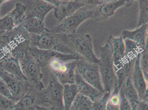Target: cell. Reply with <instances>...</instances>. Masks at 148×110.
<instances>
[{
    "instance_id": "35",
    "label": "cell",
    "mask_w": 148,
    "mask_h": 110,
    "mask_svg": "<svg viewBox=\"0 0 148 110\" xmlns=\"http://www.w3.org/2000/svg\"><path fill=\"white\" fill-rule=\"evenodd\" d=\"M148 105L147 102L139 101L136 110H148Z\"/></svg>"
},
{
    "instance_id": "20",
    "label": "cell",
    "mask_w": 148,
    "mask_h": 110,
    "mask_svg": "<svg viewBox=\"0 0 148 110\" xmlns=\"http://www.w3.org/2000/svg\"><path fill=\"white\" fill-rule=\"evenodd\" d=\"M21 25L31 34L40 35L49 31L44 26L43 21L36 17H25Z\"/></svg>"
},
{
    "instance_id": "25",
    "label": "cell",
    "mask_w": 148,
    "mask_h": 110,
    "mask_svg": "<svg viewBox=\"0 0 148 110\" xmlns=\"http://www.w3.org/2000/svg\"><path fill=\"white\" fill-rule=\"evenodd\" d=\"M93 103L90 99L78 93L69 110H91Z\"/></svg>"
},
{
    "instance_id": "18",
    "label": "cell",
    "mask_w": 148,
    "mask_h": 110,
    "mask_svg": "<svg viewBox=\"0 0 148 110\" xmlns=\"http://www.w3.org/2000/svg\"><path fill=\"white\" fill-rule=\"evenodd\" d=\"M0 68L7 73L12 75L18 79L27 81L22 73L18 60L12 56L0 61Z\"/></svg>"
},
{
    "instance_id": "29",
    "label": "cell",
    "mask_w": 148,
    "mask_h": 110,
    "mask_svg": "<svg viewBox=\"0 0 148 110\" xmlns=\"http://www.w3.org/2000/svg\"><path fill=\"white\" fill-rule=\"evenodd\" d=\"M148 48L144 49L140 55L139 65L141 68L143 75L145 80L148 81Z\"/></svg>"
},
{
    "instance_id": "11",
    "label": "cell",
    "mask_w": 148,
    "mask_h": 110,
    "mask_svg": "<svg viewBox=\"0 0 148 110\" xmlns=\"http://www.w3.org/2000/svg\"><path fill=\"white\" fill-rule=\"evenodd\" d=\"M0 78L4 81L12 95L14 102L17 103L31 88L27 81L18 79L0 68Z\"/></svg>"
},
{
    "instance_id": "2",
    "label": "cell",
    "mask_w": 148,
    "mask_h": 110,
    "mask_svg": "<svg viewBox=\"0 0 148 110\" xmlns=\"http://www.w3.org/2000/svg\"><path fill=\"white\" fill-rule=\"evenodd\" d=\"M112 54V46L108 39L105 45L101 48V57L98 65L104 91L109 93L118 87L117 77L113 67Z\"/></svg>"
},
{
    "instance_id": "33",
    "label": "cell",
    "mask_w": 148,
    "mask_h": 110,
    "mask_svg": "<svg viewBox=\"0 0 148 110\" xmlns=\"http://www.w3.org/2000/svg\"><path fill=\"white\" fill-rule=\"evenodd\" d=\"M120 96V104L119 110H133L130 102L124 96L123 89L120 88L119 89Z\"/></svg>"
},
{
    "instance_id": "38",
    "label": "cell",
    "mask_w": 148,
    "mask_h": 110,
    "mask_svg": "<svg viewBox=\"0 0 148 110\" xmlns=\"http://www.w3.org/2000/svg\"><path fill=\"white\" fill-rule=\"evenodd\" d=\"M2 34H3V33H2V31H0V37H1V35H2Z\"/></svg>"
},
{
    "instance_id": "1",
    "label": "cell",
    "mask_w": 148,
    "mask_h": 110,
    "mask_svg": "<svg viewBox=\"0 0 148 110\" xmlns=\"http://www.w3.org/2000/svg\"><path fill=\"white\" fill-rule=\"evenodd\" d=\"M84 60L80 55L61 54L53 58L48 65L58 80L62 85L75 84V75L77 60Z\"/></svg>"
},
{
    "instance_id": "32",
    "label": "cell",
    "mask_w": 148,
    "mask_h": 110,
    "mask_svg": "<svg viewBox=\"0 0 148 110\" xmlns=\"http://www.w3.org/2000/svg\"><path fill=\"white\" fill-rule=\"evenodd\" d=\"M11 56L8 45L5 41L0 40V61Z\"/></svg>"
},
{
    "instance_id": "7",
    "label": "cell",
    "mask_w": 148,
    "mask_h": 110,
    "mask_svg": "<svg viewBox=\"0 0 148 110\" xmlns=\"http://www.w3.org/2000/svg\"><path fill=\"white\" fill-rule=\"evenodd\" d=\"M93 6H84L70 16L63 19L60 23L51 30L57 34L74 35L79 26L87 19L92 17L95 13Z\"/></svg>"
},
{
    "instance_id": "17",
    "label": "cell",
    "mask_w": 148,
    "mask_h": 110,
    "mask_svg": "<svg viewBox=\"0 0 148 110\" xmlns=\"http://www.w3.org/2000/svg\"><path fill=\"white\" fill-rule=\"evenodd\" d=\"M132 1L126 0H119L110 2L105 1L102 4L97 6V8L95 11H97L102 18H107L114 15L118 8L125 5L130 6L132 4Z\"/></svg>"
},
{
    "instance_id": "22",
    "label": "cell",
    "mask_w": 148,
    "mask_h": 110,
    "mask_svg": "<svg viewBox=\"0 0 148 110\" xmlns=\"http://www.w3.org/2000/svg\"><path fill=\"white\" fill-rule=\"evenodd\" d=\"M121 88L123 89L124 96L130 102L133 110H136V106L140 100L137 92L133 84L131 76L126 79Z\"/></svg>"
},
{
    "instance_id": "27",
    "label": "cell",
    "mask_w": 148,
    "mask_h": 110,
    "mask_svg": "<svg viewBox=\"0 0 148 110\" xmlns=\"http://www.w3.org/2000/svg\"><path fill=\"white\" fill-rule=\"evenodd\" d=\"M139 16L138 18V27H140L143 25L148 24V1L147 0H140L139 1Z\"/></svg>"
},
{
    "instance_id": "30",
    "label": "cell",
    "mask_w": 148,
    "mask_h": 110,
    "mask_svg": "<svg viewBox=\"0 0 148 110\" xmlns=\"http://www.w3.org/2000/svg\"><path fill=\"white\" fill-rule=\"evenodd\" d=\"M111 93L105 92L103 95L99 100L93 103L91 110H106V105Z\"/></svg>"
},
{
    "instance_id": "12",
    "label": "cell",
    "mask_w": 148,
    "mask_h": 110,
    "mask_svg": "<svg viewBox=\"0 0 148 110\" xmlns=\"http://www.w3.org/2000/svg\"><path fill=\"white\" fill-rule=\"evenodd\" d=\"M140 55L136 58L133 72L132 74V81L137 92L140 101H148V81L145 80L139 65Z\"/></svg>"
},
{
    "instance_id": "34",
    "label": "cell",
    "mask_w": 148,
    "mask_h": 110,
    "mask_svg": "<svg viewBox=\"0 0 148 110\" xmlns=\"http://www.w3.org/2000/svg\"><path fill=\"white\" fill-rule=\"evenodd\" d=\"M0 94L10 98L14 102L12 95L4 81L0 78Z\"/></svg>"
},
{
    "instance_id": "21",
    "label": "cell",
    "mask_w": 148,
    "mask_h": 110,
    "mask_svg": "<svg viewBox=\"0 0 148 110\" xmlns=\"http://www.w3.org/2000/svg\"><path fill=\"white\" fill-rule=\"evenodd\" d=\"M54 8V6L48 2L47 0L39 1L26 15V17H36L44 22L46 15Z\"/></svg>"
},
{
    "instance_id": "3",
    "label": "cell",
    "mask_w": 148,
    "mask_h": 110,
    "mask_svg": "<svg viewBox=\"0 0 148 110\" xmlns=\"http://www.w3.org/2000/svg\"><path fill=\"white\" fill-rule=\"evenodd\" d=\"M59 35L64 43L81 56L85 61L99 64V59L94 53L92 39L90 35L88 34Z\"/></svg>"
},
{
    "instance_id": "6",
    "label": "cell",
    "mask_w": 148,
    "mask_h": 110,
    "mask_svg": "<svg viewBox=\"0 0 148 110\" xmlns=\"http://www.w3.org/2000/svg\"><path fill=\"white\" fill-rule=\"evenodd\" d=\"M62 93L63 86L51 73L47 87L38 92L37 105L43 106L44 104H49L51 106L50 108L53 110H65Z\"/></svg>"
},
{
    "instance_id": "13",
    "label": "cell",
    "mask_w": 148,
    "mask_h": 110,
    "mask_svg": "<svg viewBox=\"0 0 148 110\" xmlns=\"http://www.w3.org/2000/svg\"><path fill=\"white\" fill-rule=\"evenodd\" d=\"M112 46V60L115 74L119 72L122 67L125 56V45L121 36L108 37Z\"/></svg>"
},
{
    "instance_id": "37",
    "label": "cell",
    "mask_w": 148,
    "mask_h": 110,
    "mask_svg": "<svg viewBox=\"0 0 148 110\" xmlns=\"http://www.w3.org/2000/svg\"><path fill=\"white\" fill-rule=\"evenodd\" d=\"M6 1H5V0H0V6L1 5V4H2L4 2H5ZM0 19H1V17H0Z\"/></svg>"
},
{
    "instance_id": "10",
    "label": "cell",
    "mask_w": 148,
    "mask_h": 110,
    "mask_svg": "<svg viewBox=\"0 0 148 110\" xmlns=\"http://www.w3.org/2000/svg\"><path fill=\"white\" fill-rule=\"evenodd\" d=\"M76 70L82 79L102 92H105L98 64L90 63L85 60H77Z\"/></svg>"
},
{
    "instance_id": "9",
    "label": "cell",
    "mask_w": 148,
    "mask_h": 110,
    "mask_svg": "<svg viewBox=\"0 0 148 110\" xmlns=\"http://www.w3.org/2000/svg\"><path fill=\"white\" fill-rule=\"evenodd\" d=\"M47 1L55 7L54 16L60 22L83 7L97 6L105 2V1L96 0H47Z\"/></svg>"
},
{
    "instance_id": "19",
    "label": "cell",
    "mask_w": 148,
    "mask_h": 110,
    "mask_svg": "<svg viewBox=\"0 0 148 110\" xmlns=\"http://www.w3.org/2000/svg\"><path fill=\"white\" fill-rule=\"evenodd\" d=\"M39 92L40 91L31 88L25 95L16 103L12 110H35Z\"/></svg>"
},
{
    "instance_id": "14",
    "label": "cell",
    "mask_w": 148,
    "mask_h": 110,
    "mask_svg": "<svg viewBox=\"0 0 148 110\" xmlns=\"http://www.w3.org/2000/svg\"><path fill=\"white\" fill-rule=\"evenodd\" d=\"M121 37L123 40L128 39L140 46L148 48V24L143 25L134 31H123Z\"/></svg>"
},
{
    "instance_id": "24",
    "label": "cell",
    "mask_w": 148,
    "mask_h": 110,
    "mask_svg": "<svg viewBox=\"0 0 148 110\" xmlns=\"http://www.w3.org/2000/svg\"><path fill=\"white\" fill-rule=\"evenodd\" d=\"M27 6L21 2H17L12 11L8 13L15 26L22 24L26 17Z\"/></svg>"
},
{
    "instance_id": "8",
    "label": "cell",
    "mask_w": 148,
    "mask_h": 110,
    "mask_svg": "<svg viewBox=\"0 0 148 110\" xmlns=\"http://www.w3.org/2000/svg\"><path fill=\"white\" fill-rule=\"evenodd\" d=\"M22 73L31 88L38 91L44 89L42 82L43 74L40 71V67L28 52L18 59Z\"/></svg>"
},
{
    "instance_id": "5",
    "label": "cell",
    "mask_w": 148,
    "mask_h": 110,
    "mask_svg": "<svg viewBox=\"0 0 148 110\" xmlns=\"http://www.w3.org/2000/svg\"><path fill=\"white\" fill-rule=\"evenodd\" d=\"M30 35V46L44 50H52L66 55H79L62 40L59 34L49 30L40 35Z\"/></svg>"
},
{
    "instance_id": "4",
    "label": "cell",
    "mask_w": 148,
    "mask_h": 110,
    "mask_svg": "<svg viewBox=\"0 0 148 110\" xmlns=\"http://www.w3.org/2000/svg\"><path fill=\"white\" fill-rule=\"evenodd\" d=\"M0 40L8 45L11 56L17 60L28 52L30 48V35L21 25L3 33Z\"/></svg>"
},
{
    "instance_id": "16",
    "label": "cell",
    "mask_w": 148,
    "mask_h": 110,
    "mask_svg": "<svg viewBox=\"0 0 148 110\" xmlns=\"http://www.w3.org/2000/svg\"><path fill=\"white\" fill-rule=\"evenodd\" d=\"M28 53L36 60L40 68L48 66L50 61L53 58L62 54L55 51L38 49L33 46H30Z\"/></svg>"
},
{
    "instance_id": "36",
    "label": "cell",
    "mask_w": 148,
    "mask_h": 110,
    "mask_svg": "<svg viewBox=\"0 0 148 110\" xmlns=\"http://www.w3.org/2000/svg\"><path fill=\"white\" fill-rule=\"evenodd\" d=\"M35 110H53L51 109L50 108H48L42 106H39V105H36L35 107Z\"/></svg>"
},
{
    "instance_id": "15",
    "label": "cell",
    "mask_w": 148,
    "mask_h": 110,
    "mask_svg": "<svg viewBox=\"0 0 148 110\" xmlns=\"http://www.w3.org/2000/svg\"><path fill=\"white\" fill-rule=\"evenodd\" d=\"M75 82L76 84L79 93L90 99L93 103L99 100L103 95L102 92L86 83L78 74L75 73Z\"/></svg>"
},
{
    "instance_id": "23",
    "label": "cell",
    "mask_w": 148,
    "mask_h": 110,
    "mask_svg": "<svg viewBox=\"0 0 148 110\" xmlns=\"http://www.w3.org/2000/svg\"><path fill=\"white\" fill-rule=\"evenodd\" d=\"M62 99L65 110H69L76 95L79 93L77 87L75 84H63Z\"/></svg>"
},
{
    "instance_id": "31",
    "label": "cell",
    "mask_w": 148,
    "mask_h": 110,
    "mask_svg": "<svg viewBox=\"0 0 148 110\" xmlns=\"http://www.w3.org/2000/svg\"><path fill=\"white\" fill-rule=\"evenodd\" d=\"M15 105L11 100L0 94V110H12Z\"/></svg>"
},
{
    "instance_id": "26",
    "label": "cell",
    "mask_w": 148,
    "mask_h": 110,
    "mask_svg": "<svg viewBox=\"0 0 148 110\" xmlns=\"http://www.w3.org/2000/svg\"><path fill=\"white\" fill-rule=\"evenodd\" d=\"M120 104L119 89L116 87L112 92L108 98L106 110H119Z\"/></svg>"
},
{
    "instance_id": "28",
    "label": "cell",
    "mask_w": 148,
    "mask_h": 110,
    "mask_svg": "<svg viewBox=\"0 0 148 110\" xmlns=\"http://www.w3.org/2000/svg\"><path fill=\"white\" fill-rule=\"evenodd\" d=\"M15 27L12 19L8 13L0 19V31L3 33L12 31Z\"/></svg>"
}]
</instances>
